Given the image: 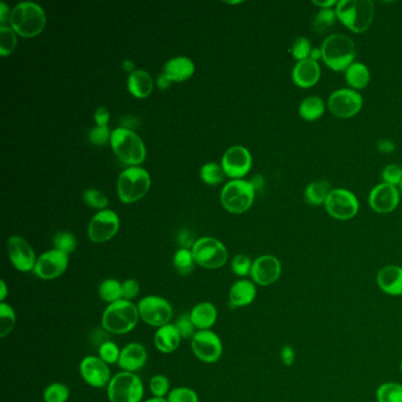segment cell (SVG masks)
Masks as SVG:
<instances>
[{
  "label": "cell",
  "mask_w": 402,
  "mask_h": 402,
  "mask_svg": "<svg viewBox=\"0 0 402 402\" xmlns=\"http://www.w3.org/2000/svg\"><path fill=\"white\" fill-rule=\"evenodd\" d=\"M337 19L354 33H364L371 27L376 16L371 0H341L335 6Z\"/></svg>",
  "instance_id": "6da1fadb"
},
{
  "label": "cell",
  "mask_w": 402,
  "mask_h": 402,
  "mask_svg": "<svg viewBox=\"0 0 402 402\" xmlns=\"http://www.w3.org/2000/svg\"><path fill=\"white\" fill-rule=\"evenodd\" d=\"M321 51L323 63L337 72H346L356 56L355 43L342 33L328 35L322 43Z\"/></svg>",
  "instance_id": "7a4b0ae2"
},
{
  "label": "cell",
  "mask_w": 402,
  "mask_h": 402,
  "mask_svg": "<svg viewBox=\"0 0 402 402\" xmlns=\"http://www.w3.org/2000/svg\"><path fill=\"white\" fill-rule=\"evenodd\" d=\"M8 20L17 35L32 38L43 31L47 25V15L40 5L23 1L13 8Z\"/></svg>",
  "instance_id": "3957f363"
},
{
  "label": "cell",
  "mask_w": 402,
  "mask_h": 402,
  "mask_svg": "<svg viewBox=\"0 0 402 402\" xmlns=\"http://www.w3.org/2000/svg\"><path fill=\"white\" fill-rule=\"evenodd\" d=\"M140 319L137 306L122 298L106 307L102 315V327L111 334L123 335L135 329Z\"/></svg>",
  "instance_id": "277c9868"
},
{
  "label": "cell",
  "mask_w": 402,
  "mask_h": 402,
  "mask_svg": "<svg viewBox=\"0 0 402 402\" xmlns=\"http://www.w3.org/2000/svg\"><path fill=\"white\" fill-rule=\"evenodd\" d=\"M115 155L129 166H138L144 162L147 149L140 136L131 129L117 128L111 134L110 140Z\"/></svg>",
  "instance_id": "5b68a950"
},
{
  "label": "cell",
  "mask_w": 402,
  "mask_h": 402,
  "mask_svg": "<svg viewBox=\"0 0 402 402\" xmlns=\"http://www.w3.org/2000/svg\"><path fill=\"white\" fill-rule=\"evenodd\" d=\"M150 175L140 166H129L120 175L117 182L118 198L123 203L140 201L150 189Z\"/></svg>",
  "instance_id": "8992f818"
},
{
  "label": "cell",
  "mask_w": 402,
  "mask_h": 402,
  "mask_svg": "<svg viewBox=\"0 0 402 402\" xmlns=\"http://www.w3.org/2000/svg\"><path fill=\"white\" fill-rule=\"evenodd\" d=\"M255 193L252 182L244 179H232L220 191V202L229 213H246L254 203Z\"/></svg>",
  "instance_id": "52a82bcc"
},
{
  "label": "cell",
  "mask_w": 402,
  "mask_h": 402,
  "mask_svg": "<svg viewBox=\"0 0 402 402\" xmlns=\"http://www.w3.org/2000/svg\"><path fill=\"white\" fill-rule=\"evenodd\" d=\"M143 396V383L135 373L120 371L108 383V398L110 402H140Z\"/></svg>",
  "instance_id": "ba28073f"
},
{
  "label": "cell",
  "mask_w": 402,
  "mask_h": 402,
  "mask_svg": "<svg viewBox=\"0 0 402 402\" xmlns=\"http://www.w3.org/2000/svg\"><path fill=\"white\" fill-rule=\"evenodd\" d=\"M193 259L205 269H220L228 261V250L225 244L214 237L198 239L191 248Z\"/></svg>",
  "instance_id": "9c48e42d"
},
{
  "label": "cell",
  "mask_w": 402,
  "mask_h": 402,
  "mask_svg": "<svg viewBox=\"0 0 402 402\" xmlns=\"http://www.w3.org/2000/svg\"><path fill=\"white\" fill-rule=\"evenodd\" d=\"M137 308H138L140 319L147 325L156 327V328L169 325L171 317L174 315L170 302L166 301V298L157 296V295H149L142 298L138 302Z\"/></svg>",
  "instance_id": "30bf717a"
},
{
  "label": "cell",
  "mask_w": 402,
  "mask_h": 402,
  "mask_svg": "<svg viewBox=\"0 0 402 402\" xmlns=\"http://www.w3.org/2000/svg\"><path fill=\"white\" fill-rule=\"evenodd\" d=\"M323 205L325 211L335 220H352L359 213V200L351 190L344 188L332 189Z\"/></svg>",
  "instance_id": "8fae6325"
},
{
  "label": "cell",
  "mask_w": 402,
  "mask_h": 402,
  "mask_svg": "<svg viewBox=\"0 0 402 402\" xmlns=\"http://www.w3.org/2000/svg\"><path fill=\"white\" fill-rule=\"evenodd\" d=\"M329 111L339 118H352L361 111L364 106V98L353 89H340L329 96Z\"/></svg>",
  "instance_id": "7c38bea8"
},
{
  "label": "cell",
  "mask_w": 402,
  "mask_h": 402,
  "mask_svg": "<svg viewBox=\"0 0 402 402\" xmlns=\"http://www.w3.org/2000/svg\"><path fill=\"white\" fill-rule=\"evenodd\" d=\"M191 349L195 356L204 364L217 362L223 353L222 341L213 330H198L191 339Z\"/></svg>",
  "instance_id": "4fadbf2b"
},
{
  "label": "cell",
  "mask_w": 402,
  "mask_h": 402,
  "mask_svg": "<svg viewBox=\"0 0 402 402\" xmlns=\"http://www.w3.org/2000/svg\"><path fill=\"white\" fill-rule=\"evenodd\" d=\"M118 229V215L113 210L104 209L98 211L90 220L88 234L93 243H104L116 235Z\"/></svg>",
  "instance_id": "5bb4252c"
},
{
  "label": "cell",
  "mask_w": 402,
  "mask_h": 402,
  "mask_svg": "<svg viewBox=\"0 0 402 402\" xmlns=\"http://www.w3.org/2000/svg\"><path fill=\"white\" fill-rule=\"evenodd\" d=\"M69 266V255L65 252L52 249L39 256L35 263V276L42 280H54L61 278Z\"/></svg>",
  "instance_id": "9a60e30c"
},
{
  "label": "cell",
  "mask_w": 402,
  "mask_h": 402,
  "mask_svg": "<svg viewBox=\"0 0 402 402\" xmlns=\"http://www.w3.org/2000/svg\"><path fill=\"white\" fill-rule=\"evenodd\" d=\"M220 166L228 177L241 179L252 169V154L247 147L234 145L225 151Z\"/></svg>",
  "instance_id": "2e32d148"
},
{
  "label": "cell",
  "mask_w": 402,
  "mask_h": 402,
  "mask_svg": "<svg viewBox=\"0 0 402 402\" xmlns=\"http://www.w3.org/2000/svg\"><path fill=\"white\" fill-rule=\"evenodd\" d=\"M79 373L83 380L93 388L108 387L113 379L108 364L99 356H86L79 364Z\"/></svg>",
  "instance_id": "e0dca14e"
},
{
  "label": "cell",
  "mask_w": 402,
  "mask_h": 402,
  "mask_svg": "<svg viewBox=\"0 0 402 402\" xmlns=\"http://www.w3.org/2000/svg\"><path fill=\"white\" fill-rule=\"evenodd\" d=\"M8 254L17 271L22 273L35 271L37 257L31 246L23 237L11 236L8 239Z\"/></svg>",
  "instance_id": "ac0fdd59"
},
{
  "label": "cell",
  "mask_w": 402,
  "mask_h": 402,
  "mask_svg": "<svg viewBox=\"0 0 402 402\" xmlns=\"http://www.w3.org/2000/svg\"><path fill=\"white\" fill-rule=\"evenodd\" d=\"M282 273V266L278 257L273 255H262L252 262V282L261 287L271 286L280 279Z\"/></svg>",
  "instance_id": "d6986e66"
},
{
  "label": "cell",
  "mask_w": 402,
  "mask_h": 402,
  "mask_svg": "<svg viewBox=\"0 0 402 402\" xmlns=\"http://www.w3.org/2000/svg\"><path fill=\"white\" fill-rule=\"evenodd\" d=\"M400 196L399 188L383 182L371 190L368 203L376 213L389 214L398 208Z\"/></svg>",
  "instance_id": "ffe728a7"
},
{
  "label": "cell",
  "mask_w": 402,
  "mask_h": 402,
  "mask_svg": "<svg viewBox=\"0 0 402 402\" xmlns=\"http://www.w3.org/2000/svg\"><path fill=\"white\" fill-rule=\"evenodd\" d=\"M321 77V67L319 63L312 59H306L296 63L291 72L294 84L301 89H310L316 86Z\"/></svg>",
  "instance_id": "44dd1931"
},
{
  "label": "cell",
  "mask_w": 402,
  "mask_h": 402,
  "mask_svg": "<svg viewBox=\"0 0 402 402\" xmlns=\"http://www.w3.org/2000/svg\"><path fill=\"white\" fill-rule=\"evenodd\" d=\"M147 353L143 344L138 342H131L128 344L120 351L118 366L123 371H140L147 364Z\"/></svg>",
  "instance_id": "7402d4cb"
},
{
  "label": "cell",
  "mask_w": 402,
  "mask_h": 402,
  "mask_svg": "<svg viewBox=\"0 0 402 402\" xmlns=\"http://www.w3.org/2000/svg\"><path fill=\"white\" fill-rule=\"evenodd\" d=\"M376 283L380 290L389 296L402 295V267L400 266H385L376 275Z\"/></svg>",
  "instance_id": "603a6c76"
},
{
  "label": "cell",
  "mask_w": 402,
  "mask_h": 402,
  "mask_svg": "<svg viewBox=\"0 0 402 402\" xmlns=\"http://www.w3.org/2000/svg\"><path fill=\"white\" fill-rule=\"evenodd\" d=\"M257 290L250 280H239L229 290L228 305L230 308H243L255 301Z\"/></svg>",
  "instance_id": "cb8c5ba5"
},
{
  "label": "cell",
  "mask_w": 402,
  "mask_h": 402,
  "mask_svg": "<svg viewBox=\"0 0 402 402\" xmlns=\"http://www.w3.org/2000/svg\"><path fill=\"white\" fill-rule=\"evenodd\" d=\"M195 72V64L191 59L184 56L174 57L166 63L163 74L171 81H184L189 79Z\"/></svg>",
  "instance_id": "d4e9b609"
},
{
  "label": "cell",
  "mask_w": 402,
  "mask_h": 402,
  "mask_svg": "<svg viewBox=\"0 0 402 402\" xmlns=\"http://www.w3.org/2000/svg\"><path fill=\"white\" fill-rule=\"evenodd\" d=\"M190 317L198 330H210L217 321V309L210 302H201L193 307Z\"/></svg>",
  "instance_id": "484cf974"
},
{
  "label": "cell",
  "mask_w": 402,
  "mask_h": 402,
  "mask_svg": "<svg viewBox=\"0 0 402 402\" xmlns=\"http://www.w3.org/2000/svg\"><path fill=\"white\" fill-rule=\"evenodd\" d=\"M181 340L182 337L179 335L177 329L175 325H170V323L157 328L155 337H154L156 348L163 354H170L175 352L179 347Z\"/></svg>",
  "instance_id": "4316f807"
},
{
  "label": "cell",
  "mask_w": 402,
  "mask_h": 402,
  "mask_svg": "<svg viewBox=\"0 0 402 402\" xmlns=\"http://www.w3.org/2000/svg\"><path fill=\"white\" fill-rule=\"evenodd\" d=\"M128 90L136 98H147L154 90V79L144 70H135L129 74Z\"/></svg>",
  "instance_id": "83f0119b"
},
{
  "label": "cell",
  "mask_w": 402,
  "mask_h": 402,
  "mask_svg": "<svg viewBox=\"0 0 402 402\" xmlns=\"http://www.w3.org/2000/svg\"><path fill=\"white\" fill-rule=\"evenodd\" d=\"M344 78L351 89L357 91L367 88L371 81V72L362 63L354 62L344 72Z\"/></svg>",
  "instance_id": "f1b7e54d"
},
{
  "label": "cell",
  "mask_w": 402,
  "mask_h": 402,
  "mask_svg": "<svg viewBox=\"0 0 402 402\" xmlns=\"http://www.w3.org/2000/svg\"><path fill=\"white\" fill-rule=\"evenodd\" d=\"M325 101L321 97L310 96L305 98L298 106V113L302 120L306 122H314L320 120L325 113Z\"/></svg>",
  "instance_id": "f546056e"
},
{
  "label": "cell",
  "mask_w": 402,
  "mask_h": 402,
  "mask_svg": "<svg viewBox=\"0 0 402 402\" xmlns=\"http://www.w3.org/2000/svg\"><path fill=\"white\" fill-rule=\"evenodd\" d=\"M332 186L328 181L320 179L314 181L307 186L305 189V200L310 205L325 204V200L328 198L329 193H332Z\"/></svg>",
  "instance_id": "4dcf8cb0"
},
{
  "label": "cell",
  "mask_w": 402,
  "mask_h": 402,
  "mask_svg": "<svg viewBox=\"0 0 402 402\" xmlns=\"http://www.w3.org/2000/svg\"><path fill=\"white\" fill-rule=\"evenodd\" d=\"M98 295L104 302L111 305L123 298L122 283L115 279L104 280L98 287Z\"/></svg>",
  "instance_id": "1f68e13d"
},
{
  "label": "cell",
  "mask_w": 402,
  "mask_h": 402,
  "mask_svg": "<svg viewBox=\"0 0 402 402\" xmlns=\"http://www.w3.org/2000/svg\"><path fill=\"white\" fill-rule=\"evenodd\" d=\"M195 259L193 252L190 249L181 248L178 249L174 256V267L178 274L182 276H188L191 274L195 267Z\"/></svg>",
  "instance_id": "d6a6232c"
},
{
  "label": "cell",
  "mask_w": 402,
  "mask_h": 402,
  "mask_svg": "<svg viewBox=\"0 0 402 402\" xmlns=\"http://www.w3.org/2000/svg\"><path fill=\"white\" fill-rule=\"evenodd\" d=\"M16 312L11 305L6 302H0V337H8L16 325Z\"/></svg>",
  "instance_id": "836d02e7"
},
{
  "label": "cell",
  "mask_w": 402,
  "mask_h": 402,
  "mask_svg": "<svg viewBox=\"0 0 402 402\" xmlns=\"http://www.w3.org/2000/svg\"><path fill=\"white\" fill-rule=\"evenodd\" d=\"M200 176L205 184L217 186V184L223 182L225 172L222 166L217 164V163L210 162L205 163L204 166H202Z\"/></svg>",
  "instance_id": "e575fe53"
},
{
  "label": "cell",
  "mask_w": 402,
  "mask_h": 402,
  "mask_svg": "<svg viewBox=\"0 0 402 402\" xmlns=\"http://www.w3.org/2000/svg\"><path fill=\"white\" fill-rule=\"evenodd\" d=\"M378 402H402V385L398 383H385L376 391Z\"/></svg>",
  "instance_id": "d590c367"
},
{
  "label": "cell",
  "mask_w": 402,
  "mask_h": 402,
  "mask_svg": "<svg viewBox=\"0 0 402 402\" xmlns=\"http://www.w3.org/2000/svg\"><path fill=\"white\" fill-rule=\"evenodd\" d=\"M337 19V12L334 8H322L317 12L316 16L314 18L313 30L319 33L328 31Z\"/></svg>",
  "instance_id": "8d00e7d4"
},
{
  "label": "cell",
  "mask_w": 402,
  "mask_h": 402,
  "mask_svg": "<svg viewBox=\"0 0 402 402\" xmlns=\"http://www.w3.org/2000/svg\"><path fill=\"white\" fill-rule=\"evenodd\" d=\"M70 398V389L62 383H54L44 389L45 402H66Z\"/></svg>",
  "instance_id": "74e56055"
},
{
  "label": "cell",
  "mask_w": 402,
  "mask_h": 402,
  "mask_svg": "<svg viewBox=\"0 0 402 402\" xmlns=\"http://www.w3.org/2000/svg\"><path fill=\"white\" fill-rule=\"evenodd\" d=\"M17 33L12 27L0 26V54L5 57L16 49Z\"/></svg>",
  "instance_id": "f35d334b"
},
{
  "label": "cell",
  "mask_w": 402,
  "mask_h": 402,
  "mask_svg": "<svg viewBox=\"0 0 402 402\" xmlns=\"http://www.w3.org/2000/svg\"><path fill=\"white\" fill-rule=\"evenodd\" d=\"M54 249L61 250V252H65L67 255H70L71 252H74L77 248V240L74 237L72 232H62L56 234L52 240Z\"/></svg>",
  "instance_id": "ab89813d"
},
{
  "label": "cell",
  "mask_w": 402,
  "mask_h": 402,
  "mask_svg": "<svg viewBox=\"0 0 402 402\" xmlns=\"http://www.w3.org/2000/svg\"><path fill=\"white\" fill-rule=\"evenodd\" d=\"M98 356L105 364H118L120 356V349L113 341L106 340L98 347Z\"/></svg>",
  "instance_id": "60d3db41"
},
{
  "label": "cell",
  "mask_w": 402,
  "mask_h": 402,
  "mask_svg": "<svg viewBox=\"0 0 402 402\" xmlns=\"http://www.w3.org/2000/svg\"><path fill=\"white\" fill-rule=\"evenodd\" d=\"M83 200L86 205H89L93 209L104 210L108 205V200L105 193L98 189H86L83 193Z\"/></svg>",
  "instance_id": "b9f144b4"
},
{
  "label": "cell",
  "mask_w": 402,
  "mask_h": 402,
  "mask_svg": "<svg viewBox=\"0 0 402 402\" xmlns=\"http://www.w3.org/2000/svg\"><path fill=\"white\" fill-rule=\"evenodd\" d=\"M312 50H313L312 44L305 37H298V38L295 39L294 43L291 45V54L298 62L309 59Z\"/></svg>",
  "instance_id": "7bdbcfd3"
},
{
  "label": "cell",
  "mask_w": 402,
  "mask_h": 402,
  "mask_svg": "<svg viewBox=\"0 0 402 402\" xmlns=\"http://www.w3.org/2000/svg\"><path fill=\"white\" fill-rule=\"evenodd\" d=\"M168 402H198V395L189 387H177L168 395Z\"/></svg>",
  "instance_id": "ee69618b"
},
{
  "label": "cell",
  "mask_w": 402,
  "mask_h": 402,
  "mask_svg": "<svg viewBox=\"0 0 402 402\" xmlns=\"http://www.w3.org/2000/svg\"><path fill=\"white\" fill-rule=\"evenodd\" d=\"M170 389V381L164 376H152L150 380V391L154 398H164L169 395Z\"/></svg>",
  "instance_id": "f6af8a7d"
},
{
  "label": "cell",
  "mask_w": 402,
  "mask_h": 402,
  "mask_svg": "<svg viewBox=\"0 0 402 402\" xmlns=\"http://www.w3.org/2000/svg\"><path fill=\"white\" fill-rule=\"evenodd\" d=\"M174 325L182 339H193L195 334L198 332H196V327L191 321L190 314H183L182 316L178 317Z\"/></svg>",
  "instance_id": "bcb514c9"
},
{
  "label": "cell",
  "mask_w": 402,
  "mask_h": 402,
  "mask_svg": "<svg viewBox=\"0 0 402 402\" xmlns=\"http://www.w3.org/2000/svg\"><path fill=\"white\" fill-rule=\"evenodd\" d=\"M111 134L113 131H110L108 127H98L97 125L90 130L88 137H89L91 144L97 145V147H102L111 140Z\"/></svg>",
  "instance_id": "7dc6e473"
},
{
  "label": "cell",
  "mask_w": 402,
  "mask_h": 402,
  "mask_svg": "<svg viewBox=\"0 0 402 402\" xmlns=\"http://www.w3.org/2000/svg\"><path fill=\"white\" fill-rule=\"evenodd\" d=\"M252 262L250 259L246 255H237L234 257L232 262V271L234 274L244 278L247 275H250L252 271Z\"/></svg>",
  "instance_id": "c3c4849f"
},
{
  "label": "cell",
  "mask_w": 402,
  "mask_h": 402,
  "mask_svg": "<svg viewBox=\"0 0 402 402\" xmlns=\"http://www.w3.org/2000/svg\"><path fill=\"white\" fill-rule=\"evenodd\" d=\"M383 183L389 186H399L402 181V168L398 164H389L383 170Z\"/></svg>",
  "instance_id": "681fc988"
},
{
  "label": "cell",
  "mask_w": 402,
  "mask_h": 402,
  "mask_svg": "<svg viewBox=\"0 0 402 402\" xmlns=\"http://www.w3.org/2000/svg\"><path fill=\"white\" fill-rule=\"evenodd\" d=\"M140 283L137 282L136 280H125V281L122 283V293H123L124 300L132 301L134 298H137V296L140 295Z\"/></svg>",
  "instance_id": "f907efd6"
},
{
  "label": "cell",
  "mask_w": 402,
  "mask_h": 402,
  "mask_svg": "<svg viewBox=\"0 0 402 402\" xmlns=\"http://www.w3.org/2000/svg\"><path fill=\"white\" fill-rule=\"evenodd\" d=\"M280 359L282 361V364L287 367H290L293 366L295 362V359H296V355H295V351L291 346L289 344H284L282 348H281V352H280Z\"/></svg>",
  "instance_id": "816d5d0a"
},
{
  "label": "cell",
  "mask_w": 402,
  "mask_h": 402,
  "mask_svg": "<svg viewBox=\"0 0 402 402\" xmlns=\"http://www.w3.org/2000/svg\"><path fill=\"white\" fill-rule=\"evenodd\" d=\"M95 120L98 127H108V120H110V113H108V108L104 106H99L97 108L96 113H95Z\"/></svg>",
  "instance_id": "f5cc1de1"
},
{
  "label": "cell",
  "mask_w": 402,
  "mask_h": 402,
  "mask_svg": "<svg viewBox=\"0 0 402 402\" xmlns=\"http://www.w3.org/2000/svg\"><path fill=\"white\" fill-rule=\"evenodd\" d=\"M178 242L182 246V248L189 249L190 247L193 248L196 241H193L191 232H188V230H182V232H179V235H178Z\"/></svg>",
  "instance_id": "db71d44e"
},
{
  "label": "cell",
  "mask_w": 402,
  "mask_h": 402,
  "mask_svg": "<svg viewBox=\"0 0 402 402\" xmlns=\"http://www.w3.org/2000/svg\"><path fill=\"white\" fill-rule=\"evenodd\" d=\"M313 4L322 10V8H332L337 6V0H313Z\"/></svg>",
  "instance_id": "11a10c76"
},
{
  "label": "cell",
  "mask_w": 402,
  "mask_h": 402,
  "mask_svg": "<svg viewBox=\"0 0 402 402\" xmlns=\"http://www.w3.org/2000/svg\"><path fill=\"white\" fill-rule=\"evenodd\" d=\"M10 19V16H11V13H10V10H8V5L5 4V3H1L0 4V24H1V26H4L5 22Z\"/></svg>",
  "instance_id": "9f6ffc18"
},
{
  "label": "cell",
  "mask_w": 402,
  "mask_h": 402,
  "mask_svg": "<svg viewBox=\"0 0 402 402\" xmlns=\"http://www.w3.org/2000/svg\"><path fill=\"white\" fill-rule=\"evenodd\" d=\"M378 147L381 152H393L395 147L391 140H380Z\"/></svg>",
  "instance_id": "6f0895ef"
},
{
  "label": "cell",
  "mask_w": 402,
  "mask_h": 402,
  "mask_svg": "<svg viewBox=\"0 0 402 402\" xmlns=\"http://www.w3.org/2000/svg\"><path fill=\"white\" fill-rule=\"evenodd\" d=\"M171 81L169 78L166 77V74H161L159 77H157V86L159 89L166 90L170 86Z\"/></svg>",
  "instance_id": "680465c9"
},
{
  "label": "cell",
  "mask_w": 402,
  "mask_h": 402,
  "mask_svg": "<svg viewBox=\"0 0 402 402\" xmlns=\"http://www.w3.org/2000/svg\"><path fill=\"white\" fill-rule=\"evenodd\" d=\"M309 59H312L314 62L319 63V61L322 59L321 47H319V49H313V50H312V54H310Z\"/></svg>",
  "instance_id": "91938a15"
},
{
  "label": "cell",
  "mask_w": 402,
  "mask_h": 402,
  "mask_svg": "<svg viewBox=\"0 0 402 402\" xmlns=\"http://www.w3.org/2000/svg\"><path fill=\"white\" fill-rule=\"evenodd\" d=\"M0 289H1V293H0V302H5V298H8V286H6L4 280L0 281Z\"/></svg>",
  "instance_id": "94428289"
},
{
  "label": "cell",
  "mask_w": 402,
  "mask_h": 402,
  "mask_svg": "<svg viewBox=\"0 0 402 402\" xmlns=\"http://www.w3.org/2000/svg\"><path fill=\"white\" fill-rule=\"evenodd\" d=\"M122 66H123L124 71H127V72H129V74H132V72L135 71V63L132 62V61H130V59L124 61Z\"/></svg>",
  "instance_id": "6125c7cd"
},
{
  "label": "cell",
  "mask_w": 402,
  "mask_h": 402,
  "mask_svg": "<svg viewBox=\"0 0 402 402\" xmlns=\"http://www.w3.org/2000/svg\"><path fill=\"white\" fill-rule=\"evenodd\" d=\"M252 186L255 188V190L259 189V188H262L263 186V178L261 176H256V177L252 178Z\"/></svg>",
  "instance_id": "be15d7a7"
},
{
  "label": "cell",
  "mask_w": 402,
  "mask_h": 402,
  "mask_svg": "<svg viewBox=\"0 0 402 402\" xmlns=\"http://www.w3.org/2000/svg\"><path fill=\"white\" fill-rule=\"evenodd\" d=\"M144 402H168V400H166L164 398H152Z\"/></svg>",
  "instance_id": "e7e4bbea"
},
{
  "label": "cell",
  "mask_w": 402,
  "mask_h": 402,
  "mask_svg": "<svg viewBox=\"0 0 402 402\" xmlns=\"http://www.w3.org/2000/svg\"><path fill=\"white\" fill-rule=\"evenodd\" d=\"M399 191H400V195L402 196V181L401 183H400V186H399Z\"/></svg>",
  "instance_id": "03108f58"
},
{
  "label": "cell",
  "mask_w": 402,
  "mask_h": 402,
  "mask_svg": "<svg viewBox=\"0 0 402 402\" xmlns=\"http://www.w3.org/2000/svg\"><path fill=\"white\" fill-rule=\"evenodd\" d=\"M400 368H401V371H402V362H401V364H400Z\"/></svg>",
  "instance_id": "003e7915"
}]
</instances>
